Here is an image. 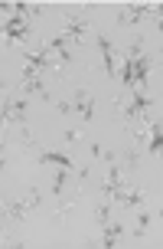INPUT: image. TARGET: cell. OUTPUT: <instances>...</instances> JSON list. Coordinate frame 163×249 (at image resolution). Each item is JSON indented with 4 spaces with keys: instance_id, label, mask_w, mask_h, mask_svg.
<instances>
[{
    "instance_id": "52a82bcc",
    "label": "cell",
    "mask_w": 163,
    "mask_h": 249,
    "mask_svg": "<svg viewBox=\"0 0 163 249\" xmlns=\"http://www.w3.org/2000/svg\"><path fill=\"white\" fill-rule=\"evenodd\" d=\"M101 230H104V236H101V246H104V249H111L114 243H118V236L124 233V226H121V223H104Z\"/></svg>"
},
{
    "instance_id": "5b68a950",
    "label": "cell",
    "mask_w": 163,
    "mask_h": 249,
    "mask_svg": "<svg viewBox=\"0 0 163 249\" xmlns=\"http://www.w3.org/2000/svg\"><path fill=\"white\" fill-rule=\"evenodd\" d=\"M91 108H95V105H91V95H88L85 89H78V92H75V102H72V112H78V118H82V122H88V118H91Z\"/></svg>"
},
{
    "instance_id": "7a4b0ae2",
    "label": "cell",
    "mask_w": 163,
    "mask_h": 249,
    "mask_svg": "<svg viewBox=\"0 0 163 249\" xmlns=\"http://www.w3.org/2000/svg\"><path fill=\"white\" fill-rule=\"evenodd\" d=\"M0 33H3V36L10 39V43H26L33 30H30V20H26V17H16V13H13L10 20H3Z\"/></svg>"
},
{
    "instance_id": "8992f818",
    "label": "cell",
    "mask_w": 163,
    "mask_h": 249,
    "mask_svg": "<svg viewBox=\"0 0 163 249\" xmlns=\"http://www.w3.org/2000/svg\"><path fill=\"white\" fill-rule=\"evenodd\" d=\"M98 50H101V59H104V75H114V46L104 36H98Z\"/></svg>"
},
{
    "instance_id": "ba28073f",
    "label": "cell",
    "mask_w": 163,
    "mask_h": 249,
    "mask_svg": "<svg viewBox=\"0 0 163 249\" xmlns=\"http://www.w3.org/2000/svg\"><path fill=\"white\" fill-rule=\"evenodd\" d=\"M39 161H43V164H59V167H72V161H69L65 154H59V151H43Z\"/></svg>"
},
{
    "instance_id": "4fadbf2b",
    "label": "cell",
    "mask_w": 163,
    "mask_h": 249,
    "mask_svg": "<svg viewBox=\"0 0 163 249\" xmlns=\"http://www.w3.org/2000/svg\"><path fill=\"white\" fill-rule=\"evenodd\" d=\"M0 151H3V141H0Z\"/></svg>"
},
{
    "instance_id": "6da1fadb",
    "label": "cell",
    "mask_w": 163,
    "mask_h": 249,
    "mask_svg": "<svg viewBox=\"0 0 163 249\" xmlns=\"http://www.w3.org/2000/svg\"><path fill=\"white\" fill-rule=\"evenodd\" d=\"M147 79H150V59H124L121 66V82L127 89H144L147 86Z\"/></svg>"
},
{
    "instance_id": "7c38bea8",
    "label": "cell",
    "mask_w": 163,
    "mask_h": 249,
    "mask_svg": "<svg viewBox=\"0 0 163 249\" xmlns=\"http://www.w3.org/2000/svg\"><path fill=\"white\" fill-rule=\"evenodd\" d=\"M0 171H3V158H0Z\"/></svg>"
},
{
    "instance_id": "9c48e42d",
    "label": "cell",
    "mask_w": 163,
    "mask_h": 249,
    "mask_svg": "<svg viewBox=\"0 0 163 249\" xmlns=\"http://www.w3.org/2000/svg\"><path fill=\"white\" fill-rule=\"evenodd\" d=\"M163 148V138H160V128H153L150 131V138H147V151H150V154H157V151Z\"/></svg>"
},
{
    "instance_id": "3957f363",
    "label": "cell",
    "mask_w": 163,
    "mask_h": 249,
    "mask_svg": "<svg viewBox=\"0 0 163 249\" xmlns=\"http://www.w3.org/2000/svg\"><path fill=\"white\" fill-rule=\"evenodd\" d=\"M144 13H160V7H153V3H134V7H124V10L118 13V26H131V23H137Z\"/></svg>"
},
{
    "instance_id": "30bf717a",
    "label": "cell",
    "mask_w": 163,
    "mask_h": 249,
    "mask_svg": "<svg viewBox=\"0 0 163 249\" xmlns=\"http://www.w3.org/2000/svg\"><path fill=\"white\" fill-rule=\"evenodd\" d=\"M95 220H98V223L104 226V223H108V220H111V207H108V203H101L98 210H95Z\"/></svg>"
},
{
    "instance_id": "8fae6325",
    "label": "cell",
    "mask_w": 163,
    "mask_h": 249,
    "mask_svg": "<svg viewBox=\"0 0 163 249\" xmlns=\"http://www.w3.org/2000/svg\"><path fill=\"white\" fill-rule=\"evenodd\" d=\"M65 187V174H56V180H52V194H59Z\"/></svg>"
},
{
    "instance_id": "277c9868",
    "label": "cell",
    "mask_w": 163,
    "mask_h": 249,
    "mask_svg": "<svg viewBox=\"0 0 163 249\" xmlns=\"http://www.w3.org/2000/svg\"><path fill=\"white\" fill-rule=\"evenodd\" d=\"M85 20H78V17H65V33L62 39L65 43H82V36H85Z\"/></svg>"
}]
</instances>
